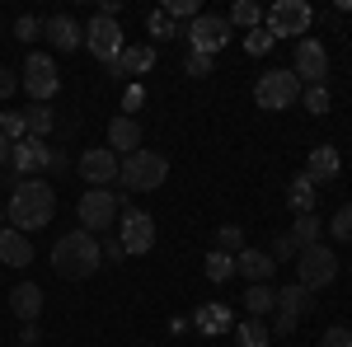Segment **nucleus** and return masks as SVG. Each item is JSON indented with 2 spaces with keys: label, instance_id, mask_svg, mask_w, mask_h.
Wrapping results in <instances>:
<instances>
[{
  "label": "nucleus",
  "instance_id": "43",
  "mask_svg": "<svg viewBox=\"0 0 352 347\" xmlns=\"http://www.w3.org/2000/svg\"><path fill=\"white\" fill-rule=\"evenodd\" d=\"M141 104H146V89H141V85H127V94H122V117L141 113Z\"/></svg>",
  "mask_w": 352,
  "mask_h": 347
},
{
  "label": "nucleus",
  "instance_id": "39",
  "mask_svg": "<svg viewBox=\"0 0 352 347\" xmlns=\"http://www.w3.org/2000/svg\"><path fill=\"white\" fill-rule=\"evenodd\" d=\"M272 263H296V244H292V235H277V240H272Z\"/></svg>",
  "mask_w": 352,
  "mask_h": 347
},
{
  "label": "nucleus",
  "instance_id": "47",
  "mask_svg": "<svg viewBox=\"0 0 352 347\" xmlns=\"http://www.w3.org/2000/svg\"><path fill=\"white\" fill-rule=\"evenodd\" d=\"M10 155H14V141H5V136H0V169L10 164Z\"/></svg>",
  "mask_w": 352,
  "mask_h": 347
},
{
  "label": "nucleus",
  "instance_id": "2",
  "mask_svg": "<svg viewBox=\"0 0 352 347\" xmlns=\"http://www.w3.org/2000/svg\"><path fill=\"white\" fill-rule=\"evenodd\" d=\"M99 263H104L99 235H89V230H71V235H61V240L52 244V267H56V277H66V282L94 277Z\"/></svg>",
  "mask_w": 352,
  "mask_h": 347
},
{
  "label": "nucleus",
  "instance_id": "22",
  "mask_svg": "<svg viewBox=\"0 0 352 347\" xmlns=\"http://www.w3.org/2000/svg\"><path fill=\"white\" fill-rule=\"evenodd\" d=\"M109 150L118 160L132 155V150H141V122H136V117H113L109 122Z\"/></svg>",
  "mask_w": 352,
  "mask_h": 347
},
{
  "label": "nucleus",
  "instance_id": "16",
  "mask_svg": "<svg viewBox=\"0 0 352 347\" xmlns=\"http://www.w3.org/2000/svg\"><path fill=\"white\" fill-rule=\"evenodd\" d=\"M338 174H343V160H338V146H315L310 155H305V179L320 188V183H338Z\"/></svg>",
  "mask_w": 352,
  "mask_h": 347
},
{
  "label": "nucleus",
  "instance_id": "12",
  "mask_svg": "<svg viewBox=\"0 0 352 347\" xmlns=\"http://www.w3.org/2000/svg\"><path fill=\"white\" fill-rule=\"evenodd\" d=\"M118 240H122L127 254H151L155 249V221L146 212H136V207H122V216H118Z\"/></svg>",
  "mask_w": 352,
  "mask_h": 347
},
{
  "label": "nucleus",
  "instance_id": "48",
  "mask_svg": "<svg viewBox=\"0 0 352 347\" xmlns=\"http://www.w3.org/2000/svg\"><path fill=\"white\" fill-rule=\"evenodd\" d=\"M0 225H5V207H0Z\"/></svg>",
  "mask_w": 352,
  "mask_h": 347
},
{
  "label": "nucleus",
  "instance_id": "20",
  "mask_svg": "<svg viewBox=\"0 0 352 347\" xmlns=\"http://www.w3.org/2000/svg\"><path fill=\"white\" fill-rule=\"evenodd\" d=\"M0 263H5V267H28V263H33V244H28L24 230L0 225Z\"/></svg>",
  "mask_w": 352,
  "mask_h": 347
},
{
  "label": "nucleus",
  "instance_id": "3",
  "mask_svg": "<svg viewBox=\"0 0 352 347\" xmlns=\"http://www.w3.org/2000/svg\"><path fill=\"white\" fill-rule=\"evenodd\" d=\"M164 179H169V160L160 150H132L118 164V183L127 192H155V188H164Z\"/></svg>",
  "mask_w": 352,
  "mask_h": 347
},
{
  "label": "nucleus",
  "instance_id": "19",
  "mask_svg": "<svg viewBox=\"0 0 352 347\" xmlns=\"http://www.w3.org/2000/svg\"><path fill=\"white\" fill-rule=\"evenodd\" d=\"M155 61H160L155 47H141V43H136V47H122L118 61H109V76H151Z\"/></svg>",
  "mask_w": 352,
  "mask_h": 347
},
{
  "label": "nucleus",
  "instance_id": "37",
  "mask_svg": "<svg viewBox=\"0 0 352 347\" xmlns=\"http://www.w3.org/2000/svg\"><path fill=\"white\" fill-rule=\"evenodd\" d=\"M160 10H164V14H169V19H179V24H184V19H188V24H192V19L202 14V10H197V0H164Z\"/></svg>",
  "mask_w": 352,
  "mask_h": 347
},
{
  "label": "nucleus",
  "instance_id": "33",
  "mask_svg": "<svg viewBox=\"0 0 352 347\" xmlns=\"http://www.w3.org/2000/svg\"><path fill=\"white\" fill-rule=\"evenodd\" d=\"M300 104H305V113L324 117L329 104H333V99H329V85H305V89H300Z\"/></svg>",
  "mask_w": 352,
  "mask_h": 347
},
{
  "label": "nucleus",
  "instance_id": "1",
  "mask_svg": "<svg viewBox=\"0 0 352 347\" xmlns=\"http://www.w3.org/2000/svg\"><path fill=\"white\" fill-rule=\"evenodd\" d=\"M52 216H56V188L43 183V179H24L10 192V202H5V225H14L24 235L52 225Z\"/></svg>",
  "mask_w": 352,
  "mask_h": 347
},
{
  "label": "nucleus",
  "instance_id": "23",
  "mask_svg": "<svg viewBox=\"0 0 352 347\" xmlns=\"http://www.w3.org/2000/svg\"><path fill=\"white\" fill-rule=\"evenodd\" d=\"M10 310L24 324H38V315H43V287H38V282H19V287L10 291Z\"/></svg>",
  "mask_w": 352,
  "mask_h": 347
},
{
  "label": "nucleus",
  "instance_id": "14",
  "mask_svg": "<svg viewBox=\"0 0 352 347\" xmlns=\"http://www.w3.org/2000/svg\"><path fill=\"white\" fill-rule=\"evenodd\" d=\"M47 141H33V136H24L19 146H14V155H10V169L19 174V179H38L43 169H47Z\"/></svg>",
  "mask_w": 352,
  "mask_h": 347
},
{
  "label": "nucleus",
  "instance_id": "5",
  "mask_svg": "<svg viewBox=\"0 0 352 347\" xmlns=\"http://www.w3.org/2000/svg\"><path fill=\"white\" fill-rule=\"evenodd\" d=\"M76 212H80V230L104 235V230H113V221L122 216V197H113V188H85Z\"/></svg>",
  "mask_w": 352,
  "mask_h": 347
},
{
  "label": "nucleus",
  "instance_id": "24",
  "mask_svg": "<svg viewBox=\"0 0 352 347\" xmlns=\"http://www.w3.org/2000/svg\"><path fill=\"white\" fill-rule=\"evenodd\" d=\"M244 310H249V320H268L272 310H277V291H272L268 282H254L244 291Z\"/></svg>",
  "mask_w": 352,
  "mask_h": 347
},
{
  "label": "nucleus",
  "instance_id": "18",
  "mask_svg": "<svg viewBox=\"0 0 352 347\" xmlns=\"http://www.w3.org/2000/svg\"><path fill=\"white\" fill-rule=\"evenodd\" d=\"M310 310H315V291H305L300 282H292V287H282V291H277V310H272V315H277V320L300 324Z\"/></svg>",
  "mask_w": 352,
  "mask_h": 347
},
{
  "label": "nucleus",
  "instance_id": "4",
  "mask_svg": "<svg viewBox=\"0 0 352 347\" xmlns=\"http://www.w3.org/2000/svg\"><path fill=\"white\" fill-rule=\"evenodd\" d=\"M296 282L305 291L333 287V282H338V254H333L324 240L310 244V249H296Z\"/></svg>",
  "mask_w": 352,
  "mask_h": 347
},
{
  "label": "nucleus",
  "instance_id": "25",
  "mask_svg": "<svg viewBox=\"0 0 352 347\" xmlns=\"http://www.w3.org/2000/svg\"><path fill=\"white\" fill-rule=\"evenodd\" d=\"M315 197H320V188L310 183L305 174H296L292 188H287V207H292L296 216H310V212H315Z\"/></svg>",
  "mask_w": 352,
  "mask_h": 347
},
{
  "label": "nucleus",
  "instance_id": "36",
  "mask_svg": "<svg viewBox=\"0 0 352 347\" xmlns=\"http://www.w3.org/2000/svg\"><path fill=\"white\" fill-rule=\"evenodd\" d=\"M0 136L19 146V141L28 136V122H24V113H0Z\"/></svg>",
  "mask_w": 352,
  "mask_h": 347
},
{
  "label": "nucleus",
  "instance_id": "17",
  "mask_svg": "<svg viewBox=\"0 0 352 347\" xmlns=\"http://www.w3.org/2000/svg\"><path fill=\"white\" fill-rule=\"evenodd\" d=\"M192 328H197V333H207V338H221V333H230V328H235V315H230V305H226V300H207V305H197V310H192Z\"/></svg>",
  "mask_w": 352,
  "mask_h": 347
},
{
  "label": "nucleus",
  "instance_id": "28",
  "mask_svg": "<svg viewBox=\"0 0 352 347\" xmlns=\"http://www.w3.org/2000/svg\"><path fill=\"white\" fill-rule=\"evenodd\" d=\"M226 24L244 28V33H249V28H258V24H263V5H254V0H235V5H230V14H226Z\"/></svg>",
  "mask_w": 352,
  "mask_h": 347
},
{
  "label": "nucleus",
  "instance_id": "8",
  "mask_svg": "<svg viewBox=\"0 0 352 347\" xmlns=\"http://www.w3.org/2000/svg\"><path fill=\"white\" fill-rule=\"evenodd\" d=\"M310 19H315V10H310V5H305V0H277V5H272L268 10V33L272 38H305V28H310Z\"/></svg>",
  "mask_w": 352,
  "mask_h": 347
},
{
  "label": "nucleus",
  "instance_id": "26",
  "mask_svg": "<svg viewBox=\"0 0 352 347\" xmlns=\"http://www.w3.org/2000/svg\"><path fill=\"white\" fill-rule=\"evenodd\" d=\"M287 235H292V244H296V249H310V244H320V235H324V221H320L315 212H310V216H296V225H292Z\"/></svg>",
  "mask_w": 352,
  "mask_h": 347
},
{
  "label": "nucleus",
  "instance_id": "46",
  "mask_svg": "<svg viewBox=\"0 0 352 347\" xmlns=\"http://www.w3.org/2000/svg\"><path fill=\"white\" fill-rule=\"evenodd\" d=\"M38 338H43V333H38V324H24V328H19V343H24V347H33Z\"/></svg>",
  "mask_w": 352,
  "mask_h": 347
},
{
  "label": "nucleus",
  "instance_id": "40",
  "mask_svg": "<svg viewBox=\"0 0 352 347\" xmlns=\"http://www.w3.org/2000/svg\"><path fill=\"white\" fill-rule=\"evenodd\" d=\"M38 33H43V24H38L33 14H19V19H14V38H19V43H33Z\"/></svg>",
  "mask_w": 352,
  "mask_h": 347
},
{
  "label": "nucleus",
  "instance_id": "42",
  "mask_svg": "<svg viewBox=\"0 0 352 347\" xmlns=\"http://www.w3.org/2000/svg\"><path fill=\"white\" fill-rule=\"evenodd\" d=\"M320 347H352V328H343V324H333V328H324V338H320Z\"/></svg>",
  "mask_w": 352,
  "mask_h": 347
},
{
  "label": "nucleus",
  "instance_id": "41",
  "mask_svg": "<svg viewBox=\"0 0 352 347\" xmlns=\"http://www.w3.org/2000/svg\"><path fill=\"white\" fill-rule=\"evenodd\" d=\"M99 254H104V258H109V263H122V258H127V249H122V240H118V235H104V240H99Z\"/></svg>",
  "mask_w": 352,
  "mask_h": 347
},
{
  "label": "nucleus",
  "instance_id": "10",
  "mask_svg": "<svg viewBox=\"0 0 352 347\" xmlns=\"http://www.w3.org/2000/svg\"><path fill=\"white\" fill-rule=\"evenodd\" d=\"M85 47H89V56H99L104 66L118 61V52L127 47V43H122V24H118V19H104V14H94V19L85 24Z\"/></svg>",
  "mask_w": 352,
  "mask_h": 347
},
{
  "label": "nucleus",
  "instance_id": "32",
  "mask_svg": "<svg viewBox=\"0 0 352 347\" xmlns=\"http://www.w3.org/2000/svg\"><path fill=\"white\" fill-rule=\"evenodd\" d=\"M324 230H329V235H333L338 244H352V202H343L338 212L329 216V225H324Z\"/></svg>",
  "mask_w": 352,
  "mask_h": 347
},
{
  "label": "nucleus",
  "instance_id": "7",
  "mask_svg": "<svg viewBox=\"0 0 352 347\" xmlns=\"http://www.w3.org/2000/svg\"><path fill=\"white\" fill-rule=\"evenodd\" d=\"M296 99H300L296 71H268V76H258V85H254V104L263 108V113H282V108H292Z\"/></svg>",
  "mask_w": 352,
  "mask_h": 347
},
{
  "label": "nucleus",
  "instance_id": "35",
  "mask_svg": "<svg viewBox=\"0 0 352 347\" xmlns=\"http://www.w3.org/2000/svg\"><path fill=\"white\" fill-rule=\"evenodd\" d=\"M272 43H277V38H272V33H268L263 24L244 33V52H249V56H263V52H272Z\"/></svg>",
  "mask_w": 352,
  "mask_h": 347
},
{
  "label": "nucleus",
  "instance_id": "21",
  "mask_svg": "<svg viewBox=\"0 0 352 347\" xmlns=\"http://www.w3.org/2000/svg\"><path fill=\"white\" fill-rule=\"evenodd\" d=\"M235 272L249 277V287H254V282H272L277 263H272V254H263V249H254V244H249V249L235 254Z\"/></svg>",
  "mask_w": 352,
  "mask_h": 347
},
{
  "label": "nucleus",
  "instance_id": "29",
  "mask_svg": "<svg viewBox=\"0 0 352 347\" xmlns=\"http://www.w3.org/2000/svg\"><path fill=\"white\" fill-rule=\"evenodd\" d=\"M202 272H207V282H230L235 277V254H221V249H212L207 258H202Z\"/></svg>",
  "mask_w": 352,
  "mask_h": 347
},
{
  "label": "nucleus",
  "instance_id": "45",
  "mask_svg": "<svg viewBox=\"0 0 352 347\" xmlns=\"http://www.w3.org/2000/svg\"><path fill=\"white\" fill-rule=\"evenodd\" d=\"M47 169H52V174H66V169H71V155H66V150H47Z\"/></svg>",
  "mask_w": 352,
  "mask_h": 347
},
{
  "label": "nucleus",
  "instance_id": "9",
  "mask_svg": "<svg viewBox=\"0 0 352 347\" xmlns=\"http://www.w3.org/2000/svg\"><path fill=\"white\" fill-rule=\"evenodd\" d=\"M230 38H235V28L226 24V14H197V19L188 24V52L217 56Z\"/></svg>",
  "mask_w": 352,
  "mask_h": 347
},
{
  "label": "nucleus",
  "instance_id": "13",
  "mask_svg": "<svg viewBox=\"0 0 352 347\" xmlns=\"http://www.w3.org/2000/svg\"><path fill=\"white\" fill-rule=\"evenodd\" d=\"M296 80H305V85L329 80V47L320 38H300L296 43Z\"/></svg>",
  "mask_w": 352,
  "mask_h": 347
},
{
  "label": "nucleus",
  "instance_id": "30",
  "mask_svg": "<svg viewBox=\"0 0 352 347\" xmlns=\"http://www.w3.org/2000/svg\"><path fill=\"white\" fill-rule=\"evenodd\" d=\"M230 333H235V343H240V347H268L272 343V333H268V324H263V320H244V324H235Z\"/></svg>",
  "mask_w": 352,
  "mask_h": 347
},
{
  "label": "nucleus",
  "instance_id": "6",
  "mask_svg": "<svg viewBox=\"0 0 352 347\" xmlns=\"http://www.w3.org/2000/svg\"><path fill=\"white\" fill-rule=\"evenodd\" d=\"M19 85L28 89V99H33V104H52L56 89H61V71H56V61L47 52H28Z\"/></svg>",
  "mask_w": 352,
  "mask_h": 347
},
{
  "label": "nucleus",
  "instance_id": "11",
  "mask_svg": "<svg viewBox=\"0 0 352 347\" xmlns=\"http://www.w3.org/2000/svg\"><path fill=\"white\" fill-rule=\"evenodd\" d=\"M118 155H113L109 146H89V150H80V160H76V174H80L89 188H113L118 183Z\"/></svg>",
  "mask_w": 352,
  "mask_h": 347
},
{
  "label": "nucleus",
  "instance_id": "31",
  "mask_svg": "<svg viewBox=\"0 0 352 347\" xmlns=\"http://www.w3.org/2000/svg\"><path fill=\"white\" fill-rule=\"evenodd\" d=\"M146 33L164 43V38H184V24H179V19H169L164 10H146Z\"/></svg>",
  "mask_w": 352,
  "mask_h": 347
},
{
  "label": "nucleus",
  "instance_id": "15",
  "mask_svg": "<svg viewBox=\"0 0 352 347\" xmlns=\"http://www.w3.org/2000/svg\"><path fill=\"white\" fill-rule=\"evenodd\" d=\"M43 38L56 52H76V47H85V24H76L71 14H52V19H43Z\"/></svg>",
  "mask_w": 352,
  "mask_h": 347
},
{
  "label": "nucleus",
  "instance_id": "27",
  "mask_svg": "<svg viewBox=\"0 0 352 347\" xmlns=\"http://www.w3.org/2000/svg\"><path fill=\"white\" fill-rule=\"evenodd\" d=\"M24 122H28V136H33V141H47V136L56 132V113L47 104H33L24 113Z\"/></svg>",
  "mask_w": 352,
  "mask_h": 347
},
{
  "label": "nucleus",
  "instance_id": "34",
  "mask_svg": "<svg viewBox=\"0 0 352 347\" xmlns=\"http://www.w3.org/2000/svg\"><path fill=\"white\" fill-rule=\"evenodd\" d=\"M217 249L221 254H240V249H249L244 225H217Z\"/></svg>",
  "mask_w": 352,
  "mask_h": 347
},
{
  "label": "nucleus",
  "instance_id": "38",
  "mask_svg": "<svg viewBox=\"0 0 352 347\" xmlns=\"http://www.w3.org/2000/svg\"><path fill=\"white\" fill-rule=\"evenodd\" d=\"M184 71H188L192 80H202V76H212V56H202V52H188V56H184Z\"/></svg>",
  "mask_w": 352,
  "mask_h": 347
},
{
  "label": "nucleus",
  "instance_id": "44",
  "mask_svg": "<svg viewBox=\"0 0 352 347\" xmlns=\"http://www.w3.org/2000/svg\"><path fill=\"white\" fill-rule=\"evenodd\" d=\"M14 89H19V76H14L10 66H0V104H5V99H10Z\"/></svg>",
  "mask_w": 352,
  "mask_h": 347
}]
</instances>
